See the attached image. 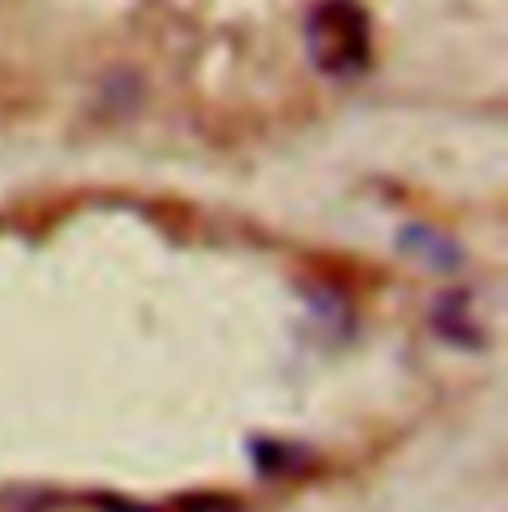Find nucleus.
<instances>
[{"label": "nucleus", "mask_w": 508, "mask_h": 512, "mask_svg": "<svg viewBox=\"0 0 508 512\" xmlns=\"http://www.w3.org/2000/svg\"><path fill=\"white\" fill-rule=\"evenodd\" d=\"M306 56L322 76H362L374 60V24L358 0H314L302 20Z\"/></svg>", "instance_id": "f257e3e1"}, {"label": "nucleus", "mask_w": 508, "mask_h": 512, "mask_svg": "<svg viewBox=\"0 0 508 512\" xmlns=\"http://www.w3.org/2000/svg\"><path fill=\"white\" fill-rule=\"evenodd\" d=\"M397 247L405 251L409 258L433 266V270H457L461 266V247L445 235V231H433V227H405L397 235Z\"/></svg>", "instance_id": "f03ea898"}, {"label": "nucleus", "mask_w": 508, "mask_h": 512, "mask_svg": "<svg viewBox=\"0 0 508 512\" xmlns=\"http://www.w3.org/2000/svg\"><path fill=\"white\" fill-rule=\"evenodd\" d=\"M433 326H437V334H441L445 342H457V346H465V350H473V346L481 342V334L473 330V318H469L461 294H449V298L437 302V310H433Z\"/></svg>", "instance_id": "7ed1b4c3"}]
</instances>
